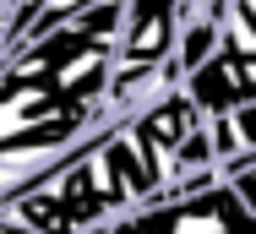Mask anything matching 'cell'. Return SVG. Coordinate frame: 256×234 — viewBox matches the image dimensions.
I'll return each mask as SVG.
<instances>
[{"instance_id":"cell-1","label":"cell","mask_w":256,"mask_h":234,"mask_svg":"<svg viewBox=\"0 0 256 234\" xmlns=\"http://www.w3.org/2000/svg\"><path fill=\"white\" fill-rule=\"evenodd\" d=\"M256 0H229L218 49L180 82L196 114H229L240 104H256Z\"/></svg>"},{"instance_id":"cell-2","label":"cell","mask_w":256,"mask_h":234,"mask_svg":"<svg viewBox=\"0 0 256 234\" xmlns=\"http://www.w3.org/2000/svg\"><path fill=\"white\" fill-rule=\"evenodd\" d=\"M104 234H256V207L234 186H207L191 196H164L120 212Z\"/></svg>"},{"instance_id":"cell-3","label":"cell","mask_w":256,"mask_h":234,"mask_svg":"<svg viewBox=\"0 0 256 234\" xmlns=\"http://www.w3.org/2000/svg\"><path fill=\"white\" fill-rule=\"evenodd\" d=\"M186 0H120V33H114V66L148 71L174 66V28Z\"/></svg>"},{"instance_id":"cell-4","label":"cell","mask_w":256,"mask_h":234,"mask_svg":"<svg viewBox=\"0 0 256 234\" xmlns=\"http://www.w3.org/2000/svg\"><path fill=\"white\" fill-rule=\"evenodd\" d=\"M202 136H207V152H212V169L240 158V152H256V104H240L229 114H207Z\"/></svg>"},{"instance_id":"cell-5","label":"cell","mask_w":256,"mask_h":234,"mask_svg":"<svg viewBox=\"0 0 256 234\" xmlns=\"http://www.w3.org/2000/svg\"><path fill=\"white\" fill-rule=\"evenodd\" d=\"M0 234H33V229H28V224H16V218L0 207Z\"/></svg>"}]
</instances>
